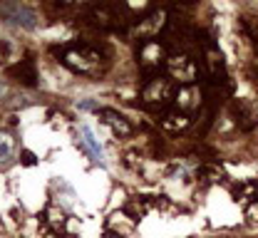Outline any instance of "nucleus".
Masks as SVG:
<instances>
[{"label":"nucleus","mask_w":258,"mask_h":238,"mask_svg":"<svg viewBox=\"0 0 258 238\" xmlns=\"http://www.w3.org/2000/svg\"><path fill=\"white\" fill-rule=\"evenodd\" d=\"M0 15L8 23L18 25V28H25V30L37 28V15L32 13L28 5H23V3H3L0 5Z\"/></svg>","instance_id":"obj_4"},{"label":"nucleus","mask_w":258,"mask_h":238,"mask_svg":"<svg viewBox=\"0 0 258 238\" xmlns=\"http://www.w3.org/2000/svg\"><path fill=\"white\" fill-rule=\"evenodd\" d=\"M137 57H139V67L147 77L161 74V69L166 67L169 60V47L161 42L159 37H142L139 47H137Z\"/></svg>","instance_id":"obj_3"},{"label":"nucleus","mask_w":258,"mask_h":238,"mask_svg":"<svg viewBox=\"0 0 258 238\" xmlns=\"http://www.w3.org/2000/svg\"><path fill=\"white\" fill-rule=\"evenodd\" d=\"M176 95H179V85L174 82L171 74L161 72V74H154V77H147L139 97H142L144 107H149L154 112H164L169 104L174 102Z\"/></svg>","instance_id":"obj_2"},{"label":"nucleus","mask_w":258,"mask_h":238,"mask_svg":"<svg viewBox=\"0 0 258 238\" xmlns=\"http://www.w3.org/2000/svg\"><path fill=\"white\" fill-rule=\"evenodd\" d=\"M99 119L104 127H109L117 136H129L132 134V122L124 114H119L117 109H99Z\"/></svg>","instance_id":"obj_7"},{"label":"nucleus","mask_w":258,"mask_h":238,"mask_svg":"<svg viewBox=\"0 0 258 238\" xmlns=\"http://www.w3.org/2000/svg\"><path fill=\"white\" fill-rule=\"evenodd\" d=\"M8 77L18 80L25 87H37V69H35V62H32V55H25L20 62L10 65L8 67Z\"/></svg>","instance_id":"obj_5"},{"label":"nucleus","mask_w":258,"mask_h":238,"mask_svg":"<svg viewBox=\"0 0 258 238\" xmlns=\"http://www.w3.org/2000/svg\"><path fill=\"white\" fill-rule=\"evenodd\" d=\"M80 109H97V102H80Z\"/></svg>","instance_id":"obj_15"},{"label":"nucleus","mask_w":258,"mask_h":238,"mask_svg":"<svg viewBox=\"0 0 258 238\" xmlns=\"http://www.w3.org/2000/svg\"><path fill=\"white\" fill-rule=\"evenodd\" d=\"M80 134H82V141H85V146H87V154L95 159L97 164H102V146H99V141H97L95 132H92L90 127H82Z\"/></svg>","instance_id":"obj_10"},{"label":"nucleus","mask_w":258,"mask_h":238,"mask_svg":"<svg viewBox=\"0 0 258 238\" xmlns=\"http://www.w3.org/2000/svg\"><path fill=\"white\" fill-rule=\"evenodd\" d=\"M45 213L50 216V228H52V231H57V233L64 231V211L60 208V206H55V204L47 206V211H45Z\"/></svg>","instance_id":"obj_12"},{"label":"nucleus","mask_w":258,"mask_h":238,"mask_svg":"<svg viewBox=\"0 0 258 238\" xmlns=\"http://www.w3.org/2000/svg\"><path fill=\"white\" fill-rule=\"evenodd\" d=\"M52 55H57V60L67 69L77 72V74H90L97 77L107 67L109 52L107 47L95 45V42H72V45H52L50 47Z\"/></svg>","instance_id":"obj_1"},{"label":"nucleus","mask_w":258,"mask_h":238,"mask_svg":"<svg viewBox=\"0 0 258 238\" xmlns=\"http://www.w3.org/2000/svg\"><path fill=\"white\" fill-rule=\"evenodd\" d=\"M231 112H233V119H236V124L243 129V132H251L253 127H256V114H253V109L248 107L246 102H241V100H236V102L231 104Z\"/></svg>","instance_id":"obj_8"},{"label":"nucleus","mask_w":258,"mask_h":238,"mask_svg":"<svg viewBox=\"0 0 258 238\" xmlns=\"http://www.w3.org/2000/svg\"><path fill=\"white\" fill-rule=\"evenodd\" d=\"M28 104H30V100L20 95V97H15V100L10 102V107H13V109H20V107H28Z\"/></svg>","instance_id":"obj_14"},{"label":"nucleus","mask_w":258,"mask_h":238,"mask_svg":"<svg viewBox=\"0 0 258 238\" xmlns=\"http://www.w3.org/2000/svg\"><path fill=\"white\" fill-rule=\"evenodd\" d=\"M20 162H23V167H35V164H37V156H35L32 151H23V154H20Z\"/></svg>","instance_id":"obj_13"},{"label":"nucleus","mask_w":258,"mask_h":238,"mask_svg":"<svg viewBox=\"0 0 258 238\" xmlns=\"http://www.w3.org/2000/svg\"><path fill=\"white\" fill-rule=\"evenodd\" d=\"M5 95H8V85H3V82H0V100H3Z\"/></svg>","instance_id":"obj_16"},{"label":"nucleus","mask_w":258,"mask_h":238,"mask_svg":"<svg viewBox=\"0 0 258 238\" xmlns=\"http://www.w3.org/2000/svg\"><path fill=\"white\" fill-rule=\"evenodd\" d=\"M189 124H191V117L184 109H169L159 119V127L169 134H181L184 129H189Z\"/></svg>","instance_id":"obj_6"},{"label":"nucleus","mask_w":258,"mask_h":238,"mask_svg":"<svg viewBox=\"0 0 258 238\" xmlns=\"http://www.w3.org/2000/svg\"><path fill=\"white\" fill-rule=\"evenodd\" d=\"M15 151V136L10 132H0V164L8 162Z\"/></svg>","instance_id":"obj_11"},{"label":"nucleus","mask_w":258,"mask_h":238,"mask_svg":"<svg viewBox=\"0 0 258 238\" xmlns=\"http://www.w3.org/2000/svg\"><path fill=\"white\" fill-rule=\"evenodd\" d=\"M231 191H233L236 201H241V204H256L258 201V181H243V184H236Z\"/></svg>","instance_id":"obj_9"}]
</instances>
